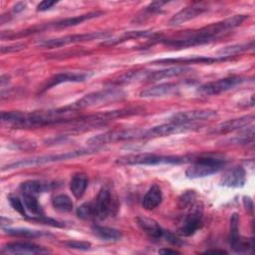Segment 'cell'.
<instances>
[{
	"label": "cell",
	"mask_w": 255,
	"mask_h": 255,
	"mask_svg": "<svg viewBox=\"0 0 255 255\" xmlns=\"http://www.w3.org/2000/svg\"><path fill=\"white\" fill-rule=\"evenodd\" d=\"M77 112L78 111L72 109L70 106L56 110L31 113L19 111L2 112L1 122L14 128H35L52 125L74 123L77 118Z\"/></svg>",
	"instance_id": "cell-1"
},
{
	"label": "cell",
	"mask_w": 255,
	"mask_h": 255,
	"mask_svg": "<svg viewBox=\"0 0 255 255\" xmlns=\"http://www.w3.org/2000/svg\"><path fill=\"white\" fill-rule=\"evenodd\" d=\"M247 18V15H235L219 22L204 26L196 31L191 32V34L185 35L184 37L177 39L161 40V43L165 46L175 49H183L207 44L219 39L224 34L228 33V31H231L234 28L240 26Z\"/></svg>",
	"instance_id": "cell-2"
},
{
	"label": "cell",
	"mask_w": 255,
	"mask_h": 255,
	"mask_svg": "<svg viewBox=\"0 0 255 255\" xmlns=\"http://www.w3.org/2000/svg\"><path fill=\"white\" fill-rule=\"evenodd\" d=\"M100 149L99 146H93L91 148H85V149H78V150H71L66 151L63 153H55V154H46V155H39V156H33L30 158H24L20 159L11 163H8L2 167V170H11V169H18L28 166H36L56 161H62V160H68L71 158H76L79 156L92 154L97 152Z\"/></svg>",
	"instance_id": "cell-3"
},
{
	"label": "cell",
	"mask_w": 255,
	"mask_h": 255,
	"mask_svg": "<svg viewBox=\"0 0 255 255\" xmlns=\"http://www.w3.org/2000/svg\"><path fill=\"white\" fill-rule=\"evenodd\" d=\"M193 155H162L154 153H137L123 155L117 159L121 165H157V164H181L192 162Z\"/></svg>",
	"instance_id": "cell-4"
},
{
	"label": "cell",
	"mask_w": 255,
	"mask_h": 255,
	"mask_svg": "<svg viewBox=\"0 0 255 255\" xmlns=\"http://www.w3.org/2000/svg\"><path fill=\"white\" fill-rule=\"evenodd\" d=\"M125 98L126 93L124 91L115 88H108L105 90L89 93L81 99H79L78 101L71 104L70 107L76 111H79L87 108H93L107 105L109 103L122 101Z\"/></svg>",
	"instance_id": "cell-5"
},
{
	"label": "cell",
	"mask_w": 255,
	"mask_h": 255,
	"mask_svg": "<svg viewBox=\"0 0 255 255\" xmlns=\"http://www.w3.org/2000/svg\"><path fill=\"white\" fill-rule=\"evenodd\" d=\"M226 161L222 157L212 154H201L192 161L191 165L185 170V175L188 178H202L219 172Z\"/></svg>",
	"instance_id": "cell-6"
},
{
	"label": "cell",
	"mask_w": 255,
	"mask_h": 255,
	"mask_svg": "<svg viewBox=\"0 0 255 255\" xmlns=\"http://www.w3.org/2000/svg\"><path fill=\"white\" fill-rule=\"evenodd\" d=\"M144 131L145 129L143 128H125L118 130H110L90 137L87 140V143H89L92 146H100L116 141L144 139Z\"/></svg>",
	"instance_id": "cell-7"
},
{
	"label": "cell",
	"mask_w": 255,
	"mask_h": 255,
	"mask_svg": "<svg viewBox=\"0 0 255 255\" xmlns=\"http://www.w3.org/2000/svg\"><path fill=\"white\" fill-rule=\"evenodd\" d=\"M111 36V32H90V33H83V34H74V35H67L59 38L54 39H47L42 40L39 42V46L43 48H59L69 44H76L80 42H87L93 41L98 39H106Z\"/></svg>",
	"instance_id": "cell-8"
},
{
	"label": "cell",
	"mask_w": 255,
	"mask_h": 255,
	"mask_svg": "<svg viewBox=\"0 0 255 255\" xmlns=\"http://www.w3.org/2000/svg\"><path fill=\"white\" fill-rule=\"evenodd\" d=\"M190 210L186 213L178 226V233L182 236H191L202 227L203 206L201 203H194L189 206Z\"/></svg>",
	"instance_id": "cell-9"
},
{
	"label": "cell",
	"mask_w": 255,
	"mask_h": 255,
	"mask_svg": "<svg viewBox=\"0 0 255 255\" xmlns=\"http://www.w3.org/2000/svg\"><path fill=\"white\" fill-rule=\"evenodd\" d=\"M104 14L103 11H93V12H89L86 14H82V15H78V16H74V17H69V18H65L62 20H58L56 22L53 23H47L43 26H39V27H34L25 31H22V33H19L18 36H26L29 34H33L36 32H40L42 30H46V29H50V28H54V29H63V28H68V27H73V26H77L87 20H91L97 17H100Z\"/></svg>",
	"instance_id": "cell-10"
},
{
	"label": "cell",
	"mask_w": 255,
	"mask_h": 255,
	"mask_svg": "<svg viewBox=\"0 0 255 255\" xmlns=\"http://www.w3.org/2000/svg\"><path fill=\"white\" fill-rule=\"evenodd\" d=\"M201 125L198 124H180V123H172L168 122L166 124H162L159 126L152 127L144 131V139L146 138H154L167 136L174 133H181L190 130H196L200 128Z\"/></svg>",
	"instance_id": "cell-11"
},
{
	"label": "cell",
	"mask_w": 255,
	"mask_h": 255,
	"mask_svg": "<svg viewBox=\"0 0 255 255\" xmlns=\"http://www.w3.org/2000/svg\"><path fill=\"white\" fill-rule=\"evenodd\" d=\"M246 82V78L241 76H229L226 78L219 79L217 81H212L205 83L198 88V93L204 96H213L219 95L221 93L227 92L234 89L235 87Z\"/></svg>",
	"instance_id": "cell-12"
},
{
	"label": "cell",
	"mask_w": 255,
	"mask_h": 255,
	"mask_svg": "<svg viewBox=\"0 0 255 255\" xmlns=\"http://www.w3.org/2000/svg\"><path fill=\"white\" fill-rule=\"evenodd\" d=\"M228 241L230 247L236 253H246L253 249V239H245L239 234V215L237 213H233L230 217Z\"/></svg>",
	"instance_id": "cell-13"
},
{
	"label": "cell",
	"mask_w": 255,
	"mask_h": 255,
	"mask_svg": "<svg viewBox=\"0 0 255 255\" xmlns=\"http://www.w3.org/2000/svg\"><path fill=\"white\" fill-rule=\"evenodd\" d=\"M94 207L96 213V219H105L115 213L117 209L116 202L113 198L111 190L107 187L100 189L97 197L95 198Z\"/></svg>",
	"instance_id": "cell-14"
},
{
	"label": "cell",
	"mask_w": 255,
	"mask_h": 255,
	"mask_svg": "<svg viewBox=\"0 0 255 255\" xmlns=\"http://www.w3.org/2000/svg\"><path fill=\"white\" fill-rule=\"evenodd\" d=\"M216 116V111L214 110H190L181 111L173 114L168 120L172 123L180 124H197V122H203L210 120Z\"/></svg>",
	"instance_id": "cell-15"
},
{
	"label": "cell",
	"mask_w": 255,
	"mask_h": 255,
	"mask_svg": "<svg viewBox=\"0 0 255 255\" xmlns=\"http://www.w3.org/2000/svg\"><path fill=\"white\" fill-rule=\"evenodd\" d=\"M209 7L205 3H194L189 6L184 7L177 13H175L169 20L168 25L169 26H178L181 25L187 21H190L197 16L203 14L204 12L208 11Z\"/></svg>",
	"instance_id": "cell-16"
},
{
	"label": "cell",
	"mask_w": 255,
	"mask_h": 255,
	"mask_svg": "<svg viewBox=\"0 0 255 255\" xmlns=\"http://www.w3.org/2000/svg\"><path fill=\"white\" fill-rule=\"evenodd\" d=\"M254 122V115H245L236 119H231L226 122L221 123L217 127H215L210 133L215 134H225L235 130L243 129L249 127Z\"/></svg>",
	"instance_id": "cell-17"
},
{
	"label": "cell",
	"mask_w": 255,
	"mask_h": 255,
	"mask_svg": "<svg viewBox=\"0 0 255 255\" xmlns=\"http://www.w3.org/2000/svg\"><path fill=\"white\" fill-rule=\"evenodd\" d=\"M2 253L6 254H47L50 253L48 249L42 247L40 245L25 242V241H18V242H11L7 243L2 247Z\"/></svg>",
	"instance_id": "cell-18"
},
{
	"label": "cell",
	"mask_w": 255,
	"mask_h": 255,
	"mask_svg": "<svg viewBox=\"0 0 255 255\" xmlns=\"http://www.w3.org/2000/svg\"><path fill=\"white\" fill-rule=\"evenodd\" d=\"M229 57H204V56H193V57H185V58H166V59H158L152 62V64H179V66H183V64H214L219 62H225L230 60Z\"/></svg>",
	"instance_id": "cell-19"
},
{
	"label": "cell",
	"mask_w": 255,
	"mask_h": 255,
	"mask_svg": "<svg viewBox=\"0 0 255 255\" xmlns=\"http://www.w3.org/2000/svg\"><path fill=\"white\" fill-rule=\"evenodd\" d=\"M246 181V171L240 166L236 165L226 170L220 179V184L225 187L239 188L244 186Z\"/></svg>",
	"instance_id": "cell-20"
},
{
	"label": "cell",
	"mask_w": 255,
	"mask_h": 255,
	"mask_svg": "<svg viewBox=\"0 0 255 255\" xmlns=\"http://www.w3.org/2000/svg\"><path fill=\"white\" fill-rule=\"evenodd\" d=\"M89 74L87 73H78V72H64V73H59L53 76L47 84L43 87L41 90V93L46 92L55 86H58L63 83H79V82H84L87 78H89Z\"/></svg>",
	"instance_id": "cell-21"
},
{
	"label": "cell",
	"mask_w": 255,
	"mask_h": 255,
	"mask_svg": "<svg viewBox=\"0 0 255 255\" xmlns=\"http://www.w3.org/2000/svg\"><path fill=\"white\" fill-rule=\"evenodd\" d=\"M136 223L151 240H159L164 237L166 230H164L155 220L144 216H138L136 217Z\"/></svg>",
	"instance_id": "cell-22"
},
{
	"label": "cell",
	"mask_w": 255,
	"mask_h": 255,
	"mask_svg": "<svg viewBox=\"0 0 255 255\" xmlns=\"http://www.w3.org/2000/svg\"><path fill=\"white\" fill-rule=\"evenodd\" d=\"M179 90V86L175 83H162L142 90L139 93L141 98H158L176 94Z\"/></svg>",
	"instance_id": "cell-23"
},
{
	"label": "cell",
	"mask_w": 255,
	"mask_h": 255,
	"mask_svg": "<svg viewBox=\"0 0 255 255\" xmlns=\"http://www.w3.org/2000/svg\"><path fill=\"white\" fill-rule=\"evenodd\" d=\"M192 69L186 66H173L169 68H165L157 71H149L146 81L147 82H155L162 79H169L172 77H177L180 75L187 74L191 72Z\"/></svg>",
	"instance_id": "cell-24"
},
{
	"label": "cell",
	"mask_w": 255,
	"mask_h": 255,
	"mask_svg": "<svg viewBox=\"0 0 255 255\" xmlns=\"http://www.w3.org/2000/svg\"><path fill=\"white\" fill-rule=\"evenodd\" d=\"M56 187V184L54 182H48V181H42V180H27L21 183L20 189L22 193L32 194L37 196L40 193L47 192L51 189Z\"/></svg>",
	"instance_id": "cell-25"
},
{
	"label": "cell",
	"mask_w": 255,
	"mask_h": 255,
	"mask_svg": "<svg viewBox=\"0 0 255 255\" xmlns=\"http://www.w3.org/2000/svg\"><path fill=\"white\" fill-rule=\"evenodd\" d=\"M162 201V192L158 185L153 184L144 194L141 200V206L146 210L156 208Z\"/></svg>",
	"instance_id": "cell-26"
},
{
	"label": "cell",
	"mask_w": 255,
	"mask_h": 255,
	"mask_svg": "<svg viewBox=\"0 0 255 255\" xmlns=\"http://www.w3.org/2000/svg\"><path fill=\"white\" fill-rule=\"evenodd\" d=\"M92 231L97 237L105 241H119L123 237V233L119 229L98 224L92 226Z\"/></svg>",
	"instance_id": "cell-27"
},
{
	"label": "cell",
	"mask_w": 255,
	"mask_h": 255,
	"mask_svg": "<svg viewBox=\"0 0 255 255\" xmlns=\"http://www.w3.org/2000/svg\"><path fill=\"white\" fill-rule=\"evenodd\" d=\"M154 35V33L151 30H140V31H128L122 34L120 37L115 39H107L102 43L104 46H114L117 44L124 43L126 41H128L130 39H137L141 37H149Z\"/></svg>",
	"instance_id": "cell-28"
},
{
	"label": "cell",
	"mask_w": 255,
	"mask_h": 255,
	"mask_svg": "<svg viewBox=\"0 0 255 255\" xmlns=\"http://www.w3.org/2000/svg\"><path fill=\"white\" fill-rule=\"evenodd\" d=\"M88 187V177L85 173L79 172L73 175L71 182H70V189L73 195L80 199L84 194Z\"/></svg>",
	"instance_id": "cell-29"
},
{
	"label": "cell",
	"mask_w": 255,
	"mask_h": 255,
	"mask_svg": "<svg viewBox=\"0 0 255 255\" xmlns=\"http://www.w3.org/2000/svg\"><path fill=\"white\" fill-rule=\"evenodd\" d=\"M254 48V41L251 40L248 43H240V44H234L230 46H226L224 48H221L217 54L220 57H229L232 58L235 55L241 54L243 52H246L248 50H252Z\"/></svg>",
	"instance_id": "cell-30"
},
{
	"label": "cell",
	"mask_w": 255,
	"mask_h": 255,
	"mask_svg": "<svg viewBox=\"0 0 255 255\" xmlns=\"http://www.w3.org/2000/svg\"><path fill=\"white\" fill-rule=\"evenodd\" d=\"M23 195V202L26 207V209L34 214L35 216H42L44 215L43 208L41 204L38 202L37 197L32 194H27V193H22Z\"/></svg>",
	"instance_id": "cell-31"
},
{
	"label": "cell",
	"mask_w": 255,
	"mask_h": 255,
	"mask_svg": "<svg viewBox=\"0 0 255 255\" xmlns=\"http://www.w3.org/2000/svg\"><path fill=\"white\" fill-rule=\"evenodd\" d=\"M6 234L11 235V236H16V237H21V238H36V237H41L44 233L39 230H32L28 228H3L2 229Z\"/></svg>",
	"instance_id": "cell-32"
},
{
	"label": "cell",
	"mask_w": 255,
	"mask_h": 255,
	"mask_svg": "<svg viewBox=\"0 0 255 255\" xmlns=\"http://www.w3.org/2000/svg\"><path fill=\"white\" fill-rule=\"evenodd\" d=\"M53 207L62 212H69L73 209L74 203L72 199L66 194H57L52 199Z\"/></svg>",
	"instance_id": "cell-33"
},
{
	"label": "cell",
	"mask_w": 255,
	"mask_h": 255,
	"mask_svg": "<svg viewBox=\"0 0 255 255\" xmlns=\"http://www.w3.org/2000/svg\"><path fill=\"white\" fill-rule=\"evenodd\" d=\"M149 71H136V72H129L122 77H120L115 84L117 85H123V84H128V83H133V82H138V81H146L147 75Z\"/></svg>",
	"instance_id": "cell-34"
},
{
	"label": "cell",
	"mask_w": 255,
	"mask_h": 255,
	"mask_svg": "<svg viewBox=\"0 0 255 255\" xmlns=\"http://www.w3.org/2000/svg\"><path fill=\"white\" fill-rule=\"evenodd\" d=\"M77 216L83 220H90V219H96V213H95V207L94 202H85L81 204L77 210H76Z\"/></svg>",
	"instance_id": "cell-35"
},
{
	"label": "cell",
	"mask_w": 255,
	"mask_h": 255,
	"mask_svg": "<svg viewBox=\"0 0 255 255\" xmlns=\"http://www.w3.org/2000/svg\"><path fill=\"white\" fill-rule=\"evenodd\" d=\"M253 138H254V128L253 126H251L247 129H245L243 132H241L239 135H236L232 139H230V143L245 144L248 142H252Z\"/></svg>",
	"instance_id": "cell-36"
},
{
	"label": "cell",
	"mask_w": 255,
	"mask_h": 255,
	"mask_svg": "<svg viewBox=\"0 0 255 255\" xmlns=\"http://www.w3.org/2000/svg\"><path fill=\"white\" fill-rule=\"evenodd\" d=\"M167 2H163V1H154V2H151L150 4H148L143 10H142V14L141 16H143L140 21L144 20L145 18H148L150 17L151 15L159 12L161 9H162V6L165 5ZM141 16H137L136 18H140Z\"/></svg>",
	"instance_id": "cell-37"
},
{
	"label": "cell",
	"mask_w": 255,
	"mask_h": 255,
	"mask_svg": "<svg viewBox=\"0 0 255 255\" xmlns=\"http://www.w3.org/2000/svg\"><path fill=\"white\" fill-rule=\"evenodd\" d=\"M195 192L194 190H187L185 191L181 197L179 198V201H178V206L179 208H187L189 206H191L192 204L195 203Z\"/></svg>",
	"instance_id": "cell-38"
},
{
	"label": "cell",
	"mask_w": 255,
	"mask_h": 255,
	"mask_svg": "<svg viewBox=\"0 0 255 255\" xmlns=\"http://www.w3.org/2000/svg\"><path fill=\"white\" fill-rule=\"evenodd\" d=\"M10 205L13 207L14 210H16L18 213H20L23 217L28 218V214L26 213V207L24 205V202L21 201V199L15 195H9L8 197Z\"/></svg>",
	"instance_id": "cell-39"
},
{
	"label": "cell",
	"mask_w": 255,
	"mask_h": 255,
	"mask_svg": "<svg viewBox=\"0 0 255 255\" xmlns=\"http://www.w3.org/2000/svg\"><path fill=\"white\" fill-rule=\"evenodd\" d=\"M64 244L71 249H77V250H82V251H86L89 250L91 248V243L90 242H86V241H66L64 242Z\"/></svg>",
	"instance_id": "cell-40"
},
{
	"label": "cell",
	"mask_w": 255,
	"mask_h": 255,
	"mask_svg": "<svg viewBox=\"0 0 255 255\" xmlns=\"http://www.w3.org/2000/svg\"><path fill=\"white\" fill-rule=\"evenodd\" d=\"M25 46L23 44H14V45H10V46H7V47H2L1 48V53L4 54V53H10V52H16V51H19V50H22Z\"/></svg>",
	"instance_id": "cell-41"
},
{
	"label": "cell",
	"mask_w": 255,
	"mask_h": 255,
	"mask_svg": "<svg viewBox=\"0 0 255 255\" xmlns=\"http://www.w3.org/2000/svg\"><path fill=\"white\" fill-rule=\"evenodd\" d=\"M57 2L56 1H49V0H44L42 2H40L37 5V10L38 11H46L49 10L52 6H54Z\"/></svg>",
	"instance_id": "cell-42"
},
{
	"label": "cell",
	"mask_w": 255,
	"mask_h": 255,
	"mask_svg": "<svg viewBox=\"0 0 255 255\" xmlns=\"http://www.w3.org/2000/svg\"><path fill=\"white\" fill-rule=\"evenodd\" d=\"M25 7H26V3H24V2H18V3H16V4L14 5V7H13V12L19 13V12L23 11V10L25 9Z\"/></svg>",
	"instance_id": "cell-43"
},
{
	"label": "cell",
	"mask_w": 255,
	"mask_h": 255,
	"mask_svg": "<svg viewBox=\"0 0 255 255\" xmlns=\"http://www.w3.org/2000/svg\"><path fill=\"white\" fill-rule=\"evenodd\" d=\"M159 254H180L179 251L174 250V249H169V248H162L158 250Z\"/></svg>",
	"instance_id": "cell-44"
},
{
	"label": "cell",
	"mask_w": 255,
	"mask_h": 255,
	"mask_svg": "<svg viewBox=\"0 0 255 255\" xmlns=\"http://www.w3.org/2000/svg\"><path fill=\"white\" fill-rule=\"evenodd\" d=\"M9 224H11V220L8 219V218H6V217H4V216H2V217H1V227H2V229H3L5 226L8 227ZM5 228H6V227H5Z\"/></svg>",
	"instance_id": "cell-45"
},
{
	"label": "cell",
	"mask_w": 255,
	"mask_h": 255,
	"mask_svg": "<svg viewBox=\"0 0 255 255\" xmlns=\"http://www.w3.org/2000/svg\"><path fill=\"white\" fill-rule=\"evenodd\" d=\"M204 253H220V254H223V253H227V252L224 251V250H206Z\"/></svg>",
	"instance_id": "cell-46"
}]
</instances>
